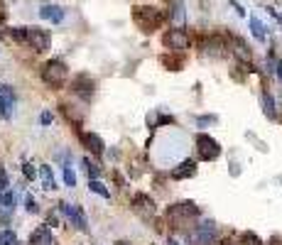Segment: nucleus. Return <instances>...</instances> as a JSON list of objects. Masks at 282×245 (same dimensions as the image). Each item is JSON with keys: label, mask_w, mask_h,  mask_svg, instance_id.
Instances as JSON below:
<instances>
[{"label": "nucleus", "mask_w": 282, "mask_h": 245, "mask_svg": "<svg viewBox=\"0 0 282 245\" xmlns=\"http://www.w3.org/2000/svg\"><path fill=\"white\" fill-rule=\"evenodd\" d=\"M133 20H135V25L145 32V35H150V32H155L160 25H162V13L152 8V5H138V8H133Z\"/></svg>", "instance_id": "obj_1"}, {"label": "nucleus", "mask_w": 282, "mask_h": 245, "mask_svg": "<svg viewBox=\"0 0 282 245\" xmlns=\"http://www.w3.org/2000/svg\"><path fill=\"white\" fill-rule=\"evenodd\" d=\"M189 218H199V206L194 201H179V204L167 208V221L177 231H182L184 226L189 223Z\"/></svg>", "instance_id": "obj_2"}, {"label": "nucleus", "mask_w": 282, "mask_h": 245, "mask_svg": "<svg viewBox=\"0 0 282 245\" xmlns=\"http://www.w3.org/2000/svg\"><path fill=\"white\" fill-rule=\"evenodd\" d=\"M69 79V69L61 59H49L47 64L42 67V81L52 88H61L64 81Z\"/></svg>", "instance_id": "obj_3"}, {"label": "nucleus", "mask_w": 282, "mask_h": 245, "mask_svg": "<svg viewBox=\"0 0 282 245\" xmlns=\"http://www.w3.org/2000/svg\"><path fill=\"white\" fill-rule=\"evenodd\" d=\"M197 152H199V157H201L204 162H213V160L221 157V145H218L211 135L199 133L197 135Z\"/></svg>", "instance_id": "obj_4"}, {"label": "nucleus", "mask_w": 282, "mask_h": 245, "mask_svg": "<svg viewBox=\"0 0 282 245\" xmlns=\"http://www.w3.org/2000/svg\"><path fill=\"white\" fill-rule=\"evenodd\" d=\"M59 211L67 216V221H69L71 226H76L79 231H84V233L88 231V218H86V213H84V208H81V206L61 201V204H59Z\"/></svg>", "instance_id": "obj_5"}, {"label": "nucleus", "mask_w": 282, "mask_h": 245, "mask_svg": "<svg viewBox=\"0 0 282 245\" xmlns=\"http://www.w3.org/2000/svg\"><path fill=\"white\" fill-rule=\"evenodd\" d=\"M184 233H186L189 240H194L197 245H211L216 240V226H213V221H204L194 231H184Z\"/></svg>", "instance_id": "obj_6"}, {"label": "nucleus", "mask_w": 282, "mask_h": 245, "mask_svg": "<svg viewBox=\"0 0 282 245\" xmlns=\"http://www.w3.org/2000/svg\"><path fill=\"white\" fill-rule=\"evenodd\" d=\"M25 44H29L35 52L49 49V32L42 27H25Z\"/></svg>", "instance_id": "obj_7"}, {"label": "nucleus", "mask_w": 282, "mask_h": 245, "mask_svg": "<svg viewBox=\"0 0 282 245\" xmlns=\"http://www.w3.org/2000/svg\"><path fill=\"white\" fill-rule=\"evenodd\" d=\"M162 42H165V47H169V52H184L189 47V35H186L184 27H174L165 32Z\"/></svg>", "instance_id": "obj_8"}, {"label": "nucleus", "mask_w": 282, "mask_h": 245, "mask_svg": "<svg viewBox=\"0 0 282 245\" xmlns=\"http://www.w3.org/2000/svg\"><path fill=\"white\" fill-rule=\"evenodd\" d=\"M71 91L76 96H81L84 101H91V96L96 91V81H93L88 74H79V76H74V81H71Z\"/></svg>", "instance_id": "obj_9"}, {"label": "nucleus", "mask_w": 282, "mask_h": 245, "mask_svg": "<svg viewBox=\"0 0 282 245\" xmlns=\"http://www.w3.org/2000/svg\"><path fill=\"white\" fill-rule=\"evenodd\" d=\"M133 208H135V211H138L142 218H150L157 211V208H155V201H152L147 194H142V191H138V194L133 196Z\"/></svg>", "instance_id": "obj_10"}, {"label": "nucleus", "mask_w": 282, "mask_h": 245, "mask_svg": "<svg viewBox=\"0 0 282 245\" xmlns=\"http://www.w3.org/2000/svg\"><path fill=\"white\" fill-rule=\"evenodd\" d=\"M15 106V91L13 86H0V118H10Z\"/></svg>", "instance_id": "obj_11"}, {"label": "nucleus", "mask_w": 282, "mask_h": 245, "mask_svg": "<svg viewBox=\"0 0 282 245\" xmlns=\"http://www.w3.org/2000/svg\"><path fill=\"white\" fill-rule=\"evenodd\" d=\"M197 174V160H182V162L177 164L172 172H169V177L177 179V181H182V179H189Z\"/></svg>", "instance_id": "obj_12"}, {"label": "nucleus", "mask_w": 282, "mask_h": 245, "mask_svg": "<svg viewBox=\"0 0 282 245\" xmlns=\"http://www.w3.org/2000/svg\"><path fill=\"white\" fill-rule=\"evenodd\" d=\"M40 17L47 20V22L59 25V22L64 20V8H59V5H42V8H40Z\"/></svg>", "instance_id": "obj_13"}, {"label": "nucleus", "mask_w": 282, "mask_h": 245, "mask_svg": "<svg viewBox=\"0 0 282 245\" xmlns=\"http://www.w3.org/2000/svg\"><path fill=\"white\" fill-rule=\"evenodd\" d=\"M79 137H81V142H84L88 150L93 152V155H103V140H101L96 133H79Z\"/></svg>", "instance_id": "obj_14"}, {"label": "nucleus", "mask_w": 282, "mask_h": 245, "mask_svg": "<svg viewBox=\"0 0 282 245\" xmlns=\"http://www.w3.org/2000/svg\"><path fill=\"white\" fill-rule=\"evenodd\" d=\"M233 52H236V56H238L240 62H250V56H253L250 47L240 40V37H233Z\"/></svg>", "instance_id": "obj_15"}, {"label": "nucleus", "mask_w": 282, "mask_h": 245, "mask_svg": "<svg viewBox=\"0 0 282 245\" xmlns=\"http://www.w3.org/2000/svg\"><path fill=\"white\" fill-rule=\"evenodd\" d=\"M206 52L209 54H213V56H226L228 52H226V44H224V40L221 37H211L209 40V44H206Z\"/></svg>", "instance_id": "obj_16"}, {"label": "nucleus", "mask_w": 282, "mask_h": 245, "mask_svg": "<svg viewBox=\"0 0 282 245\" xmlns=\"http://www.w3.org/2000/svg\"><path fill=\"white\" fill-rule=\"evenodd\" d=\"M40 177H42V184H44V189H47V191L56 189V181H54V174H52V167H49V164H42Z\"/></svg>", "instance_id": "obj_17"}, {"label": "nucleus", "mask_w": 282, "mask_h": 245, "mask_svg": "<svg viewBox=\"0 0 282 245\" xmlns=\"http://www.w3.org/2000/svg\"><path fill=\"white\" fill-rule=\"evenodd\" d=\"M248 22H250V32H253L255 40H258V42H265V25H263V22H260L255 15H250V20H248Z\"/></svg>", "instance_id": "obj_18"}, {"label": "nucleus", "mask_w": 282, "mask_h": 245, "mask_svg": "<svg viewBox=\"0 0 282 245\" xmlns=\"http://www.w3.org/2000/svg\"><path fill=\"white\" fill-rule=\"evenodd\" d=\"M88 189L93 194H99V196H103V199H111V189L103 181H99V179H88Z\"/></svg>", "instance_id": "obj_19"}, {"label": "nucleus", "mask_w": 282, "mask_h": 245, "mask_svg": "<svg viewBox=\"0 0 282 245\" xmlns=\"http://www.w3.org/2000/svg\"><path fill=\"white\" fill-rule=\"evenodd\" d=\"M263 106H265V115L275 120V118H277V110H275V101H272V96H270L268 88L263 91Z\"/></svg>", "instance_id": "obj_20"}, {"label": "nucleus", "mask_w": 282, "mask_h": 245, "mask_svg": "<svg viewBox=\"0 0 282 245\" xmlns=\"http://www.w3.org/2000/svg\"><path fill=\"white\" fill-rule=\"evenodd\" d=\"M61 177H64V184H67L69 189L76 187V174H74V169H71V167H61Z\"/></svg>", "instance_id": "obj_21"}, {"label": "nucleus", "mask_w": 282, "mask_h": 245, "mask_svg": "<svg viewBox=\"0 0 282 245\" xmlns=\"http://www.w3.org/2000/svg\"><path fill=\"white\" fill-rule=\"evenodd\" d=\"M61 113H64V115H67V120H71L74 125H81V115L71 108V106H67V103H64V106H61Z\"/></svg>", "instance_id": "obj_22"}, {"label": "nucleus", "mask_w": 282, "mask_h": 245, "mask_svg": "<svg viewBox=\"0 0 282 245\" xmlns=\"http://www.w3.org/2000/svg\"><path fill=\"white\" fill-rule=\"evenodd\" d=\"M184 3H174V10L169 13V17L174 20V22H184Z\"/></svg>", "instance_id": "obj_23"}, {"label": "nucleus", "mask_w": 282, "mask_h": 245, "mask_svg": "<svg viewBox=\"0 0 282 245\" xmlns=\"http://www.w3.org/2000/svg\"><path fill=\"white\" fill-rule=\"evenodd\" d=\"M162 64H165V67H172V71H179L184 64V59L182 56H179V59H174V56H162Z\"/></svg>", "instance_id": "obj_24"}, {"label": "nucleus", "mask_w": 282, "mask_h": 245, "mask_svg": "<svg viewBox=\"0 0 282 245\" xmlns=\"http://www.w3.org/2000/svg\"><path fill=\"white\" fill-rule=\"evenodd\" d=\"M84 167H86V172H88V179H99L101 169L96 164H91V160H84Z\"/></svg>", "instance_id": "obj_25"}, {"label": "nucleus", "mask_w": 282, "mask_h": 245, "mask_svg": "<svg viewBox=\"0 0 282 245\" xmlns=\"http://www.w3.org/2000/svg\"><path fill=\"white\" fill-rule=\"evenodd\" d=\"M10 187V179H8V172H5V167L0 164V191H5Z\"/></svg>", "instance_id": "obj_26"}, {"label": "nucleus", "mask_w": 282, "mask_h": 245, "mask_svg": "<svg viewBox=\"0 0 282 245\" xmlns=\"http://www.w3.org/2000/svg\"><path fill=\"white\" fill-rule=\"evenodd\" d=\"M25 208H27V213H37L40 208H37V201L32 199V196H25Z\"/></svg>", "instance_id": "obj_27"}, {"label": "nucleus", "mask_w": 282, "mask_h": 245, "mask_svg": "<svg viewBox=\"0 0 282 245\" xmlns=\"http://www.w3.org/2000/svg\"><path fill=\"white\" fill-rule=\"evenodd\" d=\"M218 120V115H201V118H197V122L204 128V125H211V122Z\"/></svg>", "instance_id": "obj_28"}, {"label": "nucleus", "mask_w": 282, "mask_h": 245, "mask_svg": "<svg viewBox=\"0 0 282 245\" xmlns=\"http://www.w3.org/2000/svg\"><path fill=\"white\" fill-rule=\"evenodd\" d=\"M157 125H174V118H172V115H165V113H162V115H157Z\"/></svg>", "instance_id": "obj_29"}, {"label": "nucleus", "mask_w": 282, "mask_h": 245, "mask_svg": "<svg viewBox=\"0 0 282 245\" xmlns=\"http://www.w3.org/2000/svg\"><path fill=\"white\" fill-rule=\"evenodd\" d=\"M22 172H25V177H27V179L37 177V172H35V167H32V164H25V167H22Z\"/></svg>", "instance_id": "obj_30"}, {"label": "nucleus", "mask_w": 282, "mask_h": 245, "mask_svg": "<svg viewBox=\"0 0 282 245\" xmlns=\"http://www.w3.org/2000/svg\"><path fill=\"white\" fill-rule=\"evenodd\" d=\"M54 120V115H52V113H49V110H44L42 115H40V122H42V125H49V122Z\"/></svg>", "instance_id": "obj_31"}, {"label": "nucleus", "mask_w": 282, "mask_h": 245, "mask_svg": "<svg viewBox=\"0 0 282 245\" xmlns=\"http://www.w3.org/2000/svg\"><path fill=\"white\" fill-rule=\"evenodd\" d=\"M231 8H233V10H236V13H238L240 17H245V10L240 8V5H238V3H236V0H231Z\"/></svg>", "instance_id": "obj_32"}, {"label": "nucleus", "mask_w": 282, "mask_h": 245, "mask_svg": "<svg viewBox=\"0 0 282 245\" xmlns=\"http://www.w3.org/2000/svg\"><path fill=\"white\" fill-rule=\"evenodd\" d=\"M268 13L272 15V17H275V20H277V22H280V25H282V15L277 13V10H275V8H268Z\"/></svg>", "instance_id": "obj_33"}, {"label": "nucleus", "mask_w": 282, "mask_h": 245, "mask_svg": "<svg viewBox=\"0 0 282 245\" xmlns=\"http://www.w3.org/2000/svg\"><path fill=\"white\" fill-rule=\"evenodd\" d=\"M272 71H277V76H280V81H282V62H277V64H275V69H272Z\"/></svg>", "instance_id": "obj_34"}, {"label": "nucleus", "mask_w": 282, "mask_h": 245, "mask_svg": "<svg viewBox=\"0 0 282 245\" xmlns=\"http://www.w3.org/2000/svg\"><path fill=\"white\" fill-rule=\"evenodd\" d=\"M47 221H49V226H56V223H59V221H56V216H54V213H49V218H47Z\"/></svg>", "instance_id": "obj_35"}, {"label": "nucleus", "mask_w": 282, "mask_h": 245, "mask_svg": "<svg viewBox=\"0 0 282 245\" xmlns=\"http://www.w3.org/2000/svg\"><path fill=\"white\" fill-rule=\"evenodd\" d=\"M167 245H179V243H177V240H174V238H169V243Z\"/></svg>", "instance_id": "obj_36"}]
</instances>
